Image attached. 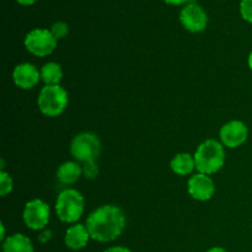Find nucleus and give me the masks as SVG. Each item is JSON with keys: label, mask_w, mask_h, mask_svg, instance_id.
<instances>
[{"label": "nucleus", "mask_w": 252, "mask_h": 252, "mask_svg": "<svg viewBox=\"0 0 252 252\" xmlns=\"http://www.w3.org/2000/svg\"><path fill=\"white\" fill-rule=\"evenodd\" d=\"M125 226V213L116 206L100 207L86 219V228L90 236L100 243L116 240L123 233Z\"/></svg>", "instance_id": "nucleus-1"}, {"label": "nucleus", "mask_w": 252, "mask_h": 252, "mask_svg": "<svg viewBox=\"0 0 252 252\" xmlns=\"http://www.w3.org/2000/svg\"><path fill=\"white\" fill-rule=\"evenodd\" d=\"M225 161L224 147L216 139H207L202 143L194 154L196 169L199 174L212 175L223 167Z\"/></svg>", "instance_id": "nucleus-2"}, {"label": "nucleus", "mask_w": 252, "mask_h": 252, "mask_svg": "<svg viewBox=\"0 0 252 252\" xmlns=\"http://www.w3.org/2000/svg\"><path fill=\"white\" fill-rule=\"evenodd\" d=\"M84 212V197L76 189H64L56 202V213L64 223H75Z\"/></svg>", "instance_id": "nucleus-3"}, {"label": "nucleus", "mask_w": 252, "mask_h": 252, "mask_svg": "<svg viewBox=\"0 0 252 252\" xmlns=\"http://www.w3.org/2000/svg\"><path fill=\"white\" fill-rule=\"evenodd\" d=\"M37 103L43 115L56 117L68 106V94L59 85H46L39 93Z\"/></svg>", "instance_id": "nucleus-4"}, {"label": "nucleus", "mask_w": 252, "mask_h": 252, "mask_svg": "<svg viewBox=\"0 0 252 252\" xmlns=\"http://www.w3.org/2000/svg\"><path fill=\"white\" fill-rule=\"evenodd\" d=\"M101 143L94 133L84 132L74 137L70 144V153L74 159L80 162L95 161L100 155Z\"/></svg>", "instance_id": "nucleus-5"}, {"label": "nucleus", "mask_w": 252, "mask_h": 252, "mask_svg": "<svg viewBox=\"0 0 252 252\" xmlns=\"http://www.w3.org/2000/svg\"><path fill=\"white\" fill-rule=\"evenodd\" d=\"M58 39L52 34L49 30L36 29L27 33L25 38V47L30 53L37 57H46L53 53Z\"/></svg>", "instance_id": "nucleus-6"}, {"label": "nucleus", "mask_w": 252, "mask_h": 252, "mask_svg": "<svg viewBox=\"0 0 252 252\" xmlns=\"http://www.w3.org/2000/svg\"><path fill=\"white\" fill-rule=\"evenodd\" d=\"M51 209L42 199H33L27 202L24 209V221L27 228L32 230H41L46 228L49 221Z\"/></svg>", "instance_id": "nucleus-7"}, {"label": "nucleus", "mask_w": 252, "mask_h": 252, "mask_svg": "<svg viewBox=\"0 0 252 252\" xmlns=\"http://www.w3.org/2000/svg\"><path fill=\"white\" fill-rule=\"evenodd\" d=\"M181 24L186 30L191 32H201L206 29L208 24V16L206 11L197 2H189L180 14Z\"/></svg>", "instance_id": "nucleus-8"}, {"label": "nucleus", "mask_w": 252, "mask_h": 252, "mask_svg": "<svg viewBox=\"0 0 252 252\" xmlns=\"http://www.w3.org/2000/svg\"><path fill=\"white\" fill-rule=\"evenodd\" d=\"M249 129L241 121H231L221 127L220 139L228 148H238L246 142Z\"/></svg>", "instance_id": "nucleus-9"}, {"label": "nucleus", "mask_w": 252, "mask_h": 252, "mask_svg": "<svg viewBox=\"0 0 252 252\" xmlns=\"http://www.w3.org/2000/svg\"><path fill=\"white\" fill-rule=\"evenodd\" d=\"M214 182L208 175L196 174L189 180V193L197 201H208L214 194Z\"/></svg>", "instance_id": "nucleus-10"}, {"label": "nucleus", "mask_w": 252, "mask_h": 252, "mask_svg": "<svg viewBox=\"0 0 252 252\" xmlns=\"http://www.w3.org/2000/svg\"><path fill=\"white\" fill-rule=\"evenodd\" d=\"M39 78H41V73L37 70L33 64L30 63L19 64L15 66L14 73H12L14 83L24 90H29V89L36 86L38 84Z\"/></svg>", "instance_id": "nucleus-11"}, {"label": "nucleus", "mask_w": 252, "mask_h": 252, "mask_svg": "<svg viewBox=\"0 0 252 252\" xmlns=\"http://www.w3.org/2000/svg\"><path fill=\"white\" fill-rule=\"evenodd\" d=\"M89 238H91L90 233H89L86 225H81V224H75V225L70 226L65 233V245L68 246L70 250L78 251L80 249L85 248L88 245Z\"/></svg>", "instance_id": "nucleus-12"}, {"label": "nucleus", "mask_w": 252, "mask_h": 252, "mask_svg": "<svg viewBox=\"0 0 252 252\" xmlns=\"http://www.w3.org/2000/svg\"><path fill=\"white\" fill-rule=\"evenodd\" d=\"M81 174H83V167L78 162L66 161L59 166L58 171H57V177L62 184L70 185L78 181Z\"/></svg>", "instance_id": "nucleus-13"}, {"label": "nucleus", "mask_w": 252, "mask_h": 252, "mask_svg": "<svg viewBox=\"0 0 252 252\" xmlns=\"http://www.w3.org/2000/svg\"><path fill=\"white\" fill-rule=\"evenodd\" d=\"M4 252H33L31 240L22 234H14L2 243Z\"/></svg>", "instance_id": "nucleus-14"}, {"label": "nucleus", "mask_w": 252, "mask_h": 252, "mask_svg": "<svg viewBox=\"0 0 252 252\" xmlns=\"http://www.w3.org/2000/svg\"><path fill=\"white\" fill-rule=\"evenodd\" d=\"M170 166L175 174L186 176L193 171V169L196 167V162H194V158H192L191 155L187 154V153H181V154L175 155Z\"/></svg>", "instance_id": "nucleus-15"}, {"label": "nucleus", "mask_w": 252, "mask_h": 252, "mask_svg": "<svg viewBox=\"0 0 252 252\" xmlns=\"http://www.w3.org/2000/svg\"><path fill=\"white\" fill-rule=\"evenodd\" d=\"M62 76H63V71L59 64L51 62L42 66L41 79L47 85H58L59 81L62 80Z\"/></svg>", "instance_id": "nucleus-16"}, {"label": "nucleus", "mask_w": 252, "mask_h": 252, "mask_svg": "<svg viewBox=\"0 0 252 252\" xmlns=\"http://www.w3.org/2000/svg\"><path fill=\"white\" fill-rule=\"evenodd\" d=\"M12 189V180L4 170L0 171V193L1 196H6Z\"/></svg>", "instance_id": "nucleus-17"}, {"label": "nucleus", "mask_w": 252, "mask_h": 252, "mask_svg": "<svg viewBox=\"0 0 252 252\" xmlns=\"http://www.w3.org/2000/svg\"><path fill=\"white\" fill-rule=\"evenodd\" d=\"M51 32L57 39H62L69 33V27H68V25L63 21L54 22L53 26H52V29H51Z\"/></svg>", "instance_id": "nucleus-18"}, {"label": "nucleus", "mask_w": 252, "mask_h": 252, "mask_svg": "<svg viewBox=\"0 0 252 252\" xmlns=\"http://www.w3.org/2000/svg\"><path fill=\"white\" fill-rule=\"evenodd\" d=\"M240 12L244 20L252 24V0H241Z\"/></svg>", "instance_id": "nucleus-19"}, {"label": "nucleus", "mask_w": 252, "mask_h": 252, "mask_svg": "<svg viewBox=\"0 0 252 252\" xmlns=\"http://www.w3.org/2000/svg\"><path fill=\"white\" fill-rule=\"evenodd\" d=\"M83 174L85 175L88 179H95L98 174V167L95 161L85 162L83 166Z\"/></svg>", "instance_id": "nucleus-20"}, {"label": "nucleus", "mask_w": 252, "mask_h": 252, "mask_svg": "<svg viewBox=\"0 0 252 252\" xmlns=\"http://www.w3.org/2000/svg\"><path fill=\"white\" fill-rule=\"evenodd\" d=\"M105 252H132V251L128 250L127 248H122V246H115V248L107 249Z\"/></svg>", "instance_id": "nucleus-21"}, {"label": "nucleus", "mask_w": 252, "mask_h": 252, "mask_svg": "<svg viewBox=\"0 0 252 252\" xmlns=\"http://www.w3.org/2000/svg\"><path fill=\"white\" fill-rule=\"evenodd\" d=\"M166 4H170V5H182V4H186V2H189V0H164Z\"/></svg>", "instance_id": "nucleus-22"}, {"label": "nucleus", "mask_w": 252, "mask_h": 252, "mask_svg": "<svg viewBox=\"0 0 252 252\" xmlns=\"http://www.w3.org/2000/svg\"><path fill=\"white\" fill-rule=\"evenodd\" d=\"M42 235H43V236H39L38 239L42 241V243H46V241L48 240V239L52 236V233H51V231H46V233H43Z\"/></svg>", "instance_id": "nucleus-23"}, {"label": "nucleus", "mask_w": 252, "mask_h": 252, "mask_svg": "<svg viewBox=\"0 0 252 252\" xmlns=\"http://www.w3.org/2000/svg\"><path fill=\"white\" fill-rule=\"evenodd\" d=\"M16 1L19 2V4L25 5V6H29V5L34 4V2H36L37 0H16Z\"/></svg>", "instance_id": "nucleus-24"}, {"label": "nucleus", "mask_w": 252, "mask_h": 252, "mask_svg": "<svg viewBox=\"0 0 252 252\" xmlns=\"http://www.w3.org/2000/svg\"><path fill=\"white\" fill-rule=\"evenodd\" d=\"M207 252H226V251L224 250L223 248H213V249H211V250H208Z\"/></svg>", "instance_id": "nucleus-25"}, {"label": "nucleus", "mask_w": 252, "mask_h": 252, "mask_svg": "<svg viewBox=\"0 0 252 252\" xmlns=\"http://www.w3.org/2000/svg\"><path fill=\"white\" fill-rule=\"evenodd\" d=\"M249 66H250V69L252 70V52L250 53V56H249Z\"/></svg>", "instance_id": "nucleus-26"}]
</instances>
